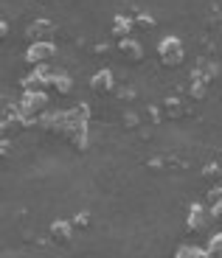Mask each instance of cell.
Wrapping results in <instances>:
<instances>
[{"label":"cell","mask_w":222,"mask_h":258,"mask_svg":"<svg viewBox=\"0 0 222 258\" xmlns=\"http://www.w3.org/2000/svg\"><path fill=\"white\" fill-rule=\"evenodd\" d=\"M135 26H138V28H152V26H155V20H152L149 14H141V17H138V23H135Z\"/></svg>","instance_id":"cell-14"},{"label":"cell","mask_w":222,"mask_h":258,"mask_svg":"<svg viewBox=\"0 0 222 258\" xmlns=\"http://www.w3.org/2000/svg\"><path fill=\"white\" fill-rule=\"evenodd\" d=\"M118 53L127 59V62H141L144 59V45L138 39L127 37V39H118Z\"/></svg>","instance_id":"cell-7"},{"label":"cell","mask_w":222,"mask_h":258,"mask_svg":"<svg viewBox=\"0 0 222 258\" xmlns=\"http://www.w3.org/2000/svg\"><path fill=\"white\" fill-rule=\"evenodd\" d=\"M71 76H68V73H53V79H51V90H57V93H62V96H65V93H71Z\"/></svg>","instance_id":"cell-11"},{"label":"cell","mask_w":222,"mask_h":258,"mask_svg":"<svg viewBox=\"0 0 222 258\" xmlns=\"http://www.w3.org/2000/svg\"><path fill=\"white\" fill-rule=\"evenodd\" d=\"M57 56V45H53V39H42V42H31L26 51V62L28 64H48L51 59Z\"/></svg>","instance_id":"cell-3"},{"label":"cell","mask_w":222,"mask_h":258,"mask_svg":"<svg viewBox=\"0 0 222 258\" xmlns=\"http://www.w3.org/2000/svg\"><path fill=\"white\" fill-rule=\"evenodd\" d=\"M175 255H177V258H211L205 247H197V244H183V247H177Z\"/></svg>","instance_id":"cell-9"},{"label":"cell","mask_w":222,"mask_h":258,"mask_svg":"<svg viewBox=\"0 0 222 258\" xmlns=\"http://www.w3.org/2000/svg\"><path fill=\"white\" fill-rule=\"evenodd\" d=\"M216 202H222V188H211L208 191V205H216Z\"/></svg>","instance_id":"cell-13"},{"label":"cell","mask_w":222,"mask_h":258,"mask_svg":"<svg viewBox=\"0 0 222 258\" xmlns=\"http://www.w3.org/2000/svg\"><path fill=\"white\" fill-rule=\"evenodd\" d=\"M90 90L98 93V96H107V93L116 90V76H113L110 68H104V71H98L96 76L90 79Z\"/></svg>","instance_id":"cell-6"},{"label":"cell","mask_w":222,"mask_h":258,"mask_svg":"<svg viewBox=\"0 0 222 258\" xmlns=\"http://www.w3.org/2000/svg\"><path fill=\"white\" fill-rule=\"evenodd\" d=\"M51 239L57 241V244H68V241L73 239V225H71V222L57 219V222L51 225Z\"/></svg>","instance_id":"cell-8"},{"label":"cell","mask_w":222,"mask_h":258,"mask_svg":"<svg viewBox=\"0 0 222 258\" xmlns=\"http://www.w3.org/2000/svg\"><path fill=\"white\" fill-rule=\"evenodd\" d=\"M53 31H57V26H53L51 20H34L31 26H28L26 37H28V42H42V39H51Z\"/></svg>","instance_id":"cell-5"},{"label":"cell","mask_w":222,"mask_h":258,"mask_svg":"<svg viewBox=\"0 0 222 258\" xmlns=\"http://www.w3.org/2000/svg\"><path fill=\"white\" fill-rule=\"evenodd\" d=\"M45 107H48V96L42 90H26L23 98H20V115H26V118L42 115Z\"/></svg>","instance_id":"cell-2"},{"label":"cell","mask_w":222,"mask_h":258,"mask_svg":"<svg viewBox=\"0 0 222 258\" xmlns=\"http://www.w3.org/2000/svg\"><path fill=\"white\" fill-rule=\"evenodd\" d=\"M211 216L222 222V202H216V205H211Z\"/></svg>","instance_id":"cell-15"},{"label":"cell","mask_w":222,"mask_h":258,"mask_svg":"<svg viewBox=\"0 0 222 258\" xmlns=\"http://www.w3.org/2000/svg\"><path fill=\"white\" fill-rule=\"evenodd\" d=\"M113 23H116V26H113V34H116L118 39H127V37H130V31H132V26H135L132 20L121 17V14H118V17L113 20Z\"/></svg>","instance_id":"cell-10"},{"label":"cell","mask_w":222,"mask_h":258,"mask_svg":"<svg viewBox=\"0 0 222 258\" xmlns=\"http://www.w3.org/2000/svg\"><path fill=\"white\" fill-rule=\"evenodd\" d=\"M157 56H160V62L166 64V68H177V64L183 62V42L177 37H163L160 39V45H157Z\"/></svg>","instance_id":"cell-1"},{"label":"cell","mask_w":222,"mask_h":258,"mask_svg":"<svg viewBox=\"0 0 222 258\" xmlns=\"http://www.w3.org/2000/svg\"><path fill=\"white\" fill-rule=\"evenodd\" d=\"M205 250H208L211 258H222V233H214V236H211Z\"/></svg>","instance_id":"cell-12"},{"label":"cell","mask_w":222,"mask_h":258,"mask_svg":"<svg viewBox=\"0 0 222 258\" xmlns=\"http://www.w3.org/2000/svg\"><path fill=\"white\" fill-rule=\"evenodd\" d=\"M208 216L211 213L205 211L203 205H191L189 208V216H186V230L189 233H203L208 227Z\"/></svg>","instance_id":"cell-4"}]
</instances>
